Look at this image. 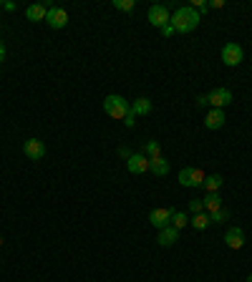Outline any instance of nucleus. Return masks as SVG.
<instances>
[{
    "label": "nucleus",
    "instance_id": "2f4dec72",
    "mask_svg": "<svg viewBox=\"0 0 252 282\" xmlns=\"http://www.w3.org/2000/svg\"><path fill=\"white\" fill-rule=\"evenodd\" d=\"M0 5H5V3H0Z\"/></svg>",
    "mask_w": 252,
    "mask_h": 282
},
{
    "label": "nucleus",
    "instance_id": "bb28decb",
    "mask_svg": "<svg viewBox=\"0 0 252 282\" xmlns=\"http://www.w3.org/2000/svg\"><path fill=\"white\" fill-rule=\"evenodd\" d=\"M209 101H207V96H197V106H207Z\"/></svg>",
    "mask_w": 252,
    "mask_h": 282
},
{
    "label": "nucleus",
    "instance_id": "f8f14e48",
    "mask_svg": "<svg viewBox=\"0 0 252 282\" xmlns=\"http://www.w3.org/2000/svg\"><path fill=\"white\" fill-rule=\"evenodd\" d=\"M227 121V116H224V109H212V111H207V116H204V126L209 128V131H217L222 128Z\"/></svg>",
    "mask_w": 252,
    "mask_h": 282
},
{
    "label": "nucleus",
    "instance_id": "f3484780",
    "mask_svg": "<svg viewBox=\"0 0 252 282\" xmlns=\"http://www.w3.org/2000/svg\"><path fill=\"white\" fill-rule=\"evenodd\" d=\"M131 114L134 116H146V114H152V101L149 98H136V101H131Z\"/></svg>",
    "mask_w": 252,
    "mask_h": 282
},
{
    "label": "nucleus",
    "instance_id": "423d86ee",
    "mask_svg": "<svg viewBox=\"0 0 252 282\" xmlns=\"http://www.w3.org/2000/svg\"><path fill=\"white\" fill-rule=\"evenodd\" d=\"M169 20H172V13L166 10V5H152V8H149V23H152L154 28L169 26Z\"/></svg>",
    "mask_w": 252,
    "mask_h": 282
},
{
    "label": "nucleus",
    "instance_id": "5701e85b",
    "mask_svg": "<svg viewBox=\"0 0 252 282\" xmlns=\"http://www.w3.org/2000/svg\"><path fill=\"white\" fill-rule=\"evenodd\" d=\"M114 8L116 10H124V13H131L136 8V3L134 0H114Z\"/></svg>",
    "mask_w": 252,
    "mask_h": 282
},
{
    "label": "nucleus",
    "instance_id": "7ed1b4c3",
    "mask_svg": "<svg viewBox=\"0 0 252 282\" xmlns=\"http://www.w3.org/2000/svg\"><path fill=\"white\" fill-rule=\"evenodd\" d=\"M179 184L182 187H202L204 184V171L202 169H197V166H184L182 171H179Z\"/></svg>",
    "mask_w": 252,
    "mask_h": 282
},
{
    "label": "nucleus",
    "instance_id": "aec40b11",
    "mask_svg": "<svg viewBox=\"0 0 252 282\" xmlns=\"http://www.w3.org/2000/svg\"><path fill=\"white\" fill-rule=\"evenodd\" d=\"M187 212H179V209H174V214H172V227H177V229H182V227H187Z\"/></svg>",
    "mask_w": 252,
    "mask_h": 282
},
{
    "label": "nucleus",
    "instance_id": "2eb2a0df",
    "mask_svg": "<svg viewBox=\"0 0 252 282\" xmlns=\"http://www.w3.org/2000/svg\"><path fill=\"white\" fill-rule=\"evenodd\" d=\"M202 204H204V212H207V214H212V212L222 209V197H220V191H207V197L202 199Z\"/></svg>",
    "mask_w": 252,
    "mask_h": 282
},
{
    "label": "nucleus",
    "instance_id": "c85d7f7f",
    "mask_svg": "<svg viewBox=\"0 0 252 282\" xmlns=\"http://www.w3.org/2000/svg\"><path fill=\"white\" fill-rule=\"evenodd\" d=\"M5 61V43H3V40H0V63Z\"/></svg>",
    "mask_w": 252,
    "mask_h": 282
},
{
    "label": "nucleus",
    "instance_id": "39448f33",
    "mask_svg": "<svg viewBox=\"0 0 252 282\" xmlns=\"http://www.w3.org/2000/svg\"><path fill=\"white\" fill-rule=\"evenodd\" d=\"M46 23H48L53 31H61V28L68 26V13H66L63 8L51 5V8H48V13H46Z\"/></svg>",
    "mask_w": 252,
    "mask_h": 282
},
{
    "label": "nucleus",
    "instance_id": "393cba45",
    "mask_svg": "<svg viewBox=\"0 0 252 282\" xmlns=\"http://www.w3.org/2000/svg\"><path fill=\"white\" fill-rule=\"evenodd\" d=\"M159 31H161V35H164V38H169V35H174V26H172V23H169V26H164V28H159Z\"/></svg>",
    "mask_w": 252,
    "mask_h": 282
},
{
    "label": "nucleus",
    "instance_id": "4be33fe9",
    "mask_svg": "<svg viewBox=\"0 0 252 282\" xmlns=\"http://www.w3.org/2000/svg\"><path fill=\"white\" fill-rule=\"evenodd\" d=\"M157 157H161L159 141H146V159H157Z\"/></svg>",
    "mask_w": 252,
    "mask_h": 282
},
{
    "label": "nucleus",
    "instance_id": "dca6fc26",
    "mask_svg": "<svg viewBox=\"0 0 252 282\" xmlns=\"http://www.w3.org/2000/svg\"><path fill=\"white\" fill-rule=\"evenodd\" d=\"M149 171H152L154 177H166V174H169V161L164 157L149 159Z\"/></svg>",
    "mask_w": 252,
    "mask_h": 282
},
{
    "label": "nucleus",
    "instance_id": "9d476101",
    "mask_svg": "<svg viewBox=\"0 0 252 282\" xmlns=\"http://www.w3.org/2000/svg\"><path fill=\"white\" fill-rule=\"evenodd\" d=\"M126 169H129L131 174H144V171H149V159H146V154H131V157L126 159Z\"/></svg>",
    "mask_w": 252,
    "mask_h": 282
},
{
    "label": "nucleus",
    "instance_id": "7c9ffc66",
    "mask_svg": "<svg viewBox=\"0 0 252 282\" xmlns=\"http://www.w3.org/2000/svg\"><path fill=\"white\" fill-rule=\"evenodd\" d=\"M247 282H252V275H250V277H247Z\"/></svg>",
    "mask_w": 252,
    "mask_h": 282
},
{
    "label": "nucleus",
    "instance_id": "a211bd4d",
    "mask_svg": "<svg viewBox=\"0 0 252 282\" xmlns=\"http://www.w3.org/2000/svg\"><path fill=\"white\" fill-rule=\"evenodd\" d=\"M222 184H224V179H222L220 174H209V177H204V184L202 187L207 189V191H220Z\"/></svg>",
    "mask_w": 252,
    "mask_h": 282
},
{
    "label": "nucleus",
    "instance_id": "b1692460",
    "mask_svg": "<svg viewBox=\"0 0 252 282\" xmlns=\"http://www.w3.org/2000/svg\"><path fill=\"white\" fill-rule=\"evenodd\" d=\"M189 212H192V217H194V214H199V212H204L202 199H192V202H189Z\"/></svg>",
    "mask_w": 252,
    "mask_h": 282
},
{
    "label": "nucleus",
    "instance_id": "cd10ccee",
    "mask_svg": "<svg viewBox=\"0 0 252 282\" xmlns=\"http://www.w3.org/2000/svg\"><path fill=\"white\" fill-rule=\"evenodd\" d=\"M119 154H121V157H124V159H129V157H131V149H126V146H121V149H119Z\"/></svg>",
    "mask_w": 252,
    "mask_h": 282
},
{
    "label": "nucleus",
    "instance_id": "ddd939ff",
    "mask_svg": "<svg viewBox=\"0 0 252 282\" xmlns=\"http://www.w3.org/2000/svg\"><path fill=\"white\" fill-rule=\"evenodd\" d=\"M48 3H33V5H28L26 8V18L28 20H33V23H38V20H46V13H48Z\"/></svg>",
    "mask_w": 252,
    "mask_h": 282
},
{
    "label": "nucleus",
    "instance_id": "c756f323",
    "mask_svg": "<svg viewBox=\"0 0 252 282\" xmlns=\"http://www.w3.org/2000/svg\"><path fill=\"white\" fill-rule=\"evenodd\" d=\"M222 5H224L222 0H212V3H209V8H222Z\"/></svg>",
    "mask_w": 252,
    "mask_h": 282
},
{
    "label": "nucleus",
    "instance_id": "0eeeda50",
    "mask_svg": "<svg viewBox=\"0 0 252 282\" xmlns=\"http://www.w3.org/2000/svg\"><path fill=\"white\" fill-rule=\"evenodd\" d=\"M23 154L31 159V161H40V159L46 157V144L40 139H28L23 144Z\"/></svg>",
    "mask_w": 252,
    "mask_h": 282
},
{
    "label": "nucleus",
    "instance_id": "20e7f679",
    "mask_svg": "<svg viewBox=\"0 0 252 282\" xmlns=\"http://www.w3.org/2000/svg\"><path fill=\"white\" fill-rule=\"evenodd\" d=\"M242 58H245V51H242L240 43H227V46L222 48V61H224V66L235 68V66L242 63Z\"/></svg>",
    "mask_w": 252,
    "mask_h": 282
},
{
    "label": "nucleus",
    "instance_id": "1a4fd4ad",
    "mask_svg": "<svg viewBox=\"0 0 252 282\" xmlns=\"http://www.w3.org/2000/svg\"><path fill=\"white\" fill-rule=\"evenodd\" d=\"M172 214H174V209H169V207H159V209H154V212L149 214V222H152L157 229H164V227L172 224Z\"/></svg>",
    "mask_w": 252,
    "mask_h": 282
},
{
    "label": "nucleus",
    "instance_id": "412c9836",
    "mask_svg": "<svg viewBox=\"0 0 252 282\" xmlns=\"http://www.w3.org/2000/svg\"><path fill=\"white\" fill-rule=\"evenodd\" d=\"M229 220V212H227V209H224V207H222V209H217V212H212V214H209V222H212V224H224V222Z\"/></svg>",
    "mask_w": 252,
    "mask_h": 282
},
{
    "label": "nucleus",
    "instance_id": "f257e3e1",
    "mask_svg": "<svg viewBox=\"0 0 252 282\" xmlns=\"http://www.w3.org/2000/svg\"><path fill=\"white\" fill-rule=\"evenodd\" d=\"M199 20H202V15H199L192 5H179V8L172 13V20H169V23L174 26L177 33H192V31H197Z\"/></svg>",
    "mask_w": 252,
    "mask_h": 282
},
{
    "label": "nucleus",
    "instance_id": "4468645a",
    "mask_svg": "<svg viewBox=\"0 0 252 282\" xmlns=\"http://www.w3.org/2000/svg\"><path fill=\"white\" fill-rule=\"evenodd\" d=\"M177 240H179V229H177V227H172V224H169V227L159 229V240H157V242L161 245V247H172Z\"/></svg>",
    "mask_w": 252,
    "mask_h": 282
},
{
    "label": "nucleus",
    "instance_id": "6ab92c4d",
    "mask_svg": "<svg viewBox=\"0 0 252 282\" xmlns=\"http://www.w3.org/2000/svg\"><path fill=\"white\" fill-rule=\"evenodd\" d=\"M209 224H212V222H209V214H207V212H199V214H194V217H192V227H194V229H199V232H202V229H207Z\"/></svg>",
    "mask_w": 252,
    "mask_h": 282
},
{
    "label": "nucleus",
    "instance_id": "9b49d317",
    "mask_svg": "<svg viewBox=\"0 0 252 282\" xmlns=\"http://www.w3.org/2000/svg\"><path fill=\"white\" fill-rule=\"evenodd\" d=\"M224 245H227L229 250H240V247L245 245V232H242L240 227H229V229L224 232Z\"/></svg>",
    "mask_w": 252,
    "mask_h": 282
},
{
    "label": "nucleus",
    "instance_id": "6e6552de",
    "mask_svg": "<svg viewBox=\"0 0 252 282\" xmlns=\"http://www.w3.org/2000/svg\"><path fill=\"white\" fill-rule=\"evenodd\" d=\"M207 101L212 103V109H224V106H229V101H232V91L224 89V86H220V89L209 91Z\"/></svg>",
    "mask_w": 252,
    "mask_h": 282
},
{
    "label": "nucleus",
    "instance_id": "a878e982",
    "mask_svg": "<svg viewBox=\"0 0 252 282\" xmlns=\"http://www.w3.org/2000/svg\"><path fill=\"white\" fill-rule=\"evenodd\" d=\"M134 119H136V116H134V114H131V111H129V114H126V119H124V124L129 126V128H131V126L136 124V121H134Z\"/></svg>",
    "mask_w": 252,
    "mask_h": 282
},
{
    "label": "nucleus",
    "instance_id": "f03ea898",
    "mask_svg": "<svg viewBox=\"0 0 252 282\" xmlns=\"http://www.w3.org/2000/svg\"><path fill=\"white\" fill-rule=\"evenodd\" d=\"M103 111H106L111 119H126V114L131 111V103L126 101L124 96L111 94L103 98Z\"/></svg>",
    "mask_w": 252,
    "mask_h": 282
}]
</instances>
